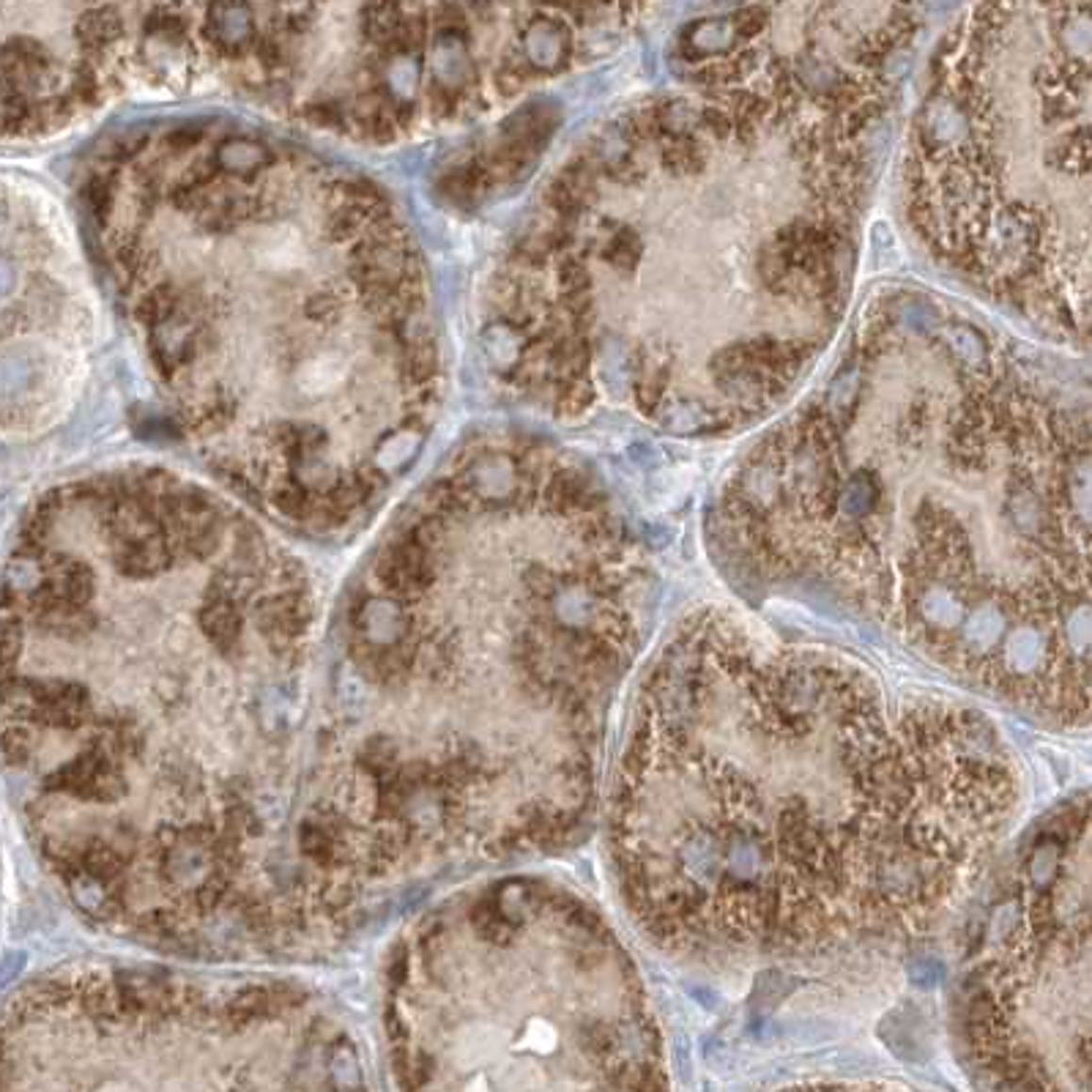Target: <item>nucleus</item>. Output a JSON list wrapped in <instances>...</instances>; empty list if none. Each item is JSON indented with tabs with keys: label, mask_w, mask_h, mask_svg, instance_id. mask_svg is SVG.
Returning <instances> with one entry per match:
<instances>
[{
	"label": "nucleus",
	"mask_w": 1092,
	"mask_h": 1092,
	"mask_svg": "<svg viewBox=\"0 0 1092 1092\" xmlns=\"http://www.w3.org/2000/svg\"><path fill=\"white\" fill-rule=\"evenodd\" d=\"M1016 800L1005 740L975 709L701 619L641 688L611 855L665 948L822 950L942 920Z\"/></svg>",
	"instance_id": "nucleus-1"
},
{
	"label": "nucleus",
	"mask_w": 1092,
	"mask_h": 1092,
	"mask_svg": "<svg viewBox=\"0 0 1092 1092\" xmlns=\"http://www.w3.org/2000/svg\"><path fill=\"white\" fill-rule=\"evenodd\" d=\"M99 255L195 449L274 515L337 529L416 455L438 345L416 244L367 178L230 123L93 165Z\"/></svg>",
	"instance_id": "nucleus-2"
},
{
	"label": "nucleus",
	"mask_w": 1092,
	"mask_h": 1092,
	"mask_svg": "<svg viewBox=\"0 0 1092 1092\" xmlns=\"http://www.w3.org/2000/svg\"><path fill=\"white\" fill-rule=\"evenodd\" d=\"M171 57L290 121L392 143L471 113L482 88L460 6H168Z\"/></svg>",
	"instance_id": "nucleus-3"
},
{
	"label": "nucleus",
	"mask_w": 1092,
	"mask_h": 1092,
	"mask_svg": "<svg viewBox=\"0 0 1092 1092\" xmlns=\"http://www.w3.org/2000/svg\"><path fill=\"white\" fill-rule=\"evenodd\" d=\"M964 1040L991 1092H1090V827L1027 852L964 986Z\"/></svg>",
	"instance_id": "nucleus-4"
},
{
	"label": "nucleus",
	"mask_w": 1092,
	"mask_h": 1092,
	"mask_svg": "<svg viewBox=\"0 0 1092 1092\" xmlns=\"http://www.w3.org/2000/svg\"><path fill=\"white\" fill-rule=\"evenodd\" d=\"M0 707L20 720L50 728H80L90 718V695L69 679H6Z\"/></svg>",
	"instance_id": "nucleus-5"
},
{
	"label": "nucleus",
	"mask_w": 1092,
	"mask_h": 1092,
	"mask_svg": "<svg viewBox=\"0 0 1092 1092\" xmlns=\"http://www.w3.org/2000/svg\"><path fill=\"white\" fill-rule=\"evenodd\" d=\"M47 789L72 794L86 803H115L126 791V780L118 773V761L113 756L93 745L47 777Z\"/></svg>",
	"instance_id": "nucleus-6"
},
{
	"label": "nucleus",
	"mask_w": 1092,
	"mask_h": 1092,
	"mask_svg": "<svg viewBox=\"0 0 1092 1092\" xmlns=\"http://www.w3.org/2000/svg\"><path fill=\"white\" fill-rule=\"evenodd\" d=\"M302 994L290 986H247L233 994L228 1002V1016L236 1024H250L269 1016H277L280 1010L299 1005Z\"/></svg>",
	"instance_id": "nucleus-7"
},
{
	"label": "nucleus",
	"mask_w": 1092,
	"mask_h": 1092,
	"mask_svg": "<svg viewBox=\"0 0 1092 1092\" xmlns=\"http://www.w3.org/2000/svg\"><path fill=\"white\" fill-rule=\"evenodd\" d=\"M299 846L304 857L318 865H332L337 857V835L334 827L323 819H304L299 827Z\"/></svg>",
	"instance_id": "nucleus-8"
},
{
	"label": "nucleus",
	"mask_w": 1092,
	"mask_h": 1092,
	"mask_svg": "<svg viewBox=\"0 0 1092 1092\" xmlns=\"http://www.w3.org/2000/svg\"><path fill=\"white\" fill-rule=\"evenodd\" d=\"M780 1092H918L898 1084H882V1082H810V1084H794Z\"/></svg>",
	"instance_id": "nucleus-9"
},
{
	"label": "nucleus",
	"mask_w": 1092,
	"mask_h": 1092,
	"mask_svg": "<svg viewBox=\"0 0 1092 1092\" xmlns=\"http://www.w3.org/2000/svg\"><path fill=\"white\" fill-rule=\"evenodd\" d=\"M23 622L17 616L0 619V668H11L23 655Z\"/></svg>",
	"instance_id": "nucleus-10"
},
{
	"label": "nucleus",
	"mask_w": 1092,
	"mask_h": 1092,
	"mask_svg": "<svg viewBox=\"0 0 1092 1092\" xmlns=\"http://www.w3.org/2000/svg\"><path fill=\"white\" fill-rule=\"evenodd\" d=\"M0 753L8 764H25L30 758V734L25 728H6L0 734Z\"/></svg>",
	"instance_id": "nucleus-11"
},
{
	"label": "nucleus",
	"mask_w": 1092,
	"mask_h": 1092,
	"mask_svg": "<svg viewBox=\"0 0 1092 1092\" xmlns=\"http://www.w3.org/2000/svg\"><path fill=\"white\" fill-rule=\"evenodd\" d=\"M23 964H25V955H23V953H8V955L0 961V988L8 986L14 977L20 975Z\"/></svg>",
	"instance_id": "nucleus-12"
},
{
	"label": "nucleus",
	"mask_w": 1092,
	"mask_h": 1092,
	"mask_svg": "<svg viewBox=\"0 0 1092 1092\" xmlns=\"http://www.w3.org/2000/svg\"><path fill=\"white\" fill-rule=\"evenodd\" d=\"M405 977H408V950L398 948L389 961V980H392V986H402Z\"/></svg>",
	"instance_id": "nucleus-13"
}]
</instances>
